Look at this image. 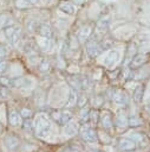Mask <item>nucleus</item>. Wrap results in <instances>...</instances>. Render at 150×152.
Returning a JSON list of instances; mask_svg holds the SVG:
<instances>
[{"label": "nucleus", "mask_w": 150, "mask_h": 152, "mask_svg": "<svg viewBox=\"0 0 150 152\" xmlns=\"http://www.w3.org/2000/svg\"><path fill=\"white\" fill-rule=\"evenodd\" d=\"M59 10L66 14H73L76 12V7L70 2H61L59 5Z\"/></svg>", "instance_id": "f257e3e1"}, {"label": "nucleus", "mask_w": 150, "mask_h": 152, "mask_svg": "<svg viewBox=\"0 0 150 152\" xmlns=\"http://www.w3.org/2000/svg\"><path fill=\"white\" fill-rule=\"evenodd\" d=\"M90 31H91V30H90V27H85V28H83L81 34H83V36H87V33H89Z\"/></svg>", "instance_id": "7ed1b4c3"}, {"label": "nucleus", "mask_w": 150, "mask_h": 152, "mask_svg": "<svg viewBox=\"0 0 150 152\" xmlns=\"http://www.w3.org/2000/svg\"><path fill=\"white\" fill-rule=\"evenodd\" d=\"M26 1H28V2L31 4V5H32V4H35V2H37V0H26Z\"/></svg>", "instance_id": "20e7f679"}, {"label": "nucleus", "mask_w": 150, "mask_h": 152, "mask_svg": "<svg viewBox=\"0 0 150 152\" xmlns=\"http://www.w3.org/2000/svg\"><path fill=\"white\" fill-rule=\"evenodd\" d=\"M15 6L19 8V10H25V8H28L31 6V4L26 0H17L15 1Z\"/></svg>", "instance_id": "f03ea898"}]
</instances>
